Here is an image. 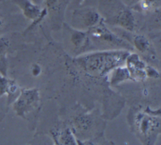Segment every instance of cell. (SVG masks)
Masks as SVG:
<instances>
[{"label":"cell","mask_w":161,"mask_h":145,"mask_svg":"<svg viewBox=\"0 0 161 145\" xmlns=\"http://www.w3.org/2000/svg\"><path fill=\"white\" fill-rule=\"evenodd\" d=\"M99 14L104 23L133 31L135 26V18L131 9L121 1L111 0L106 4H100Z\"/></svg>","instance_id":"1"},{"label":"cell","mask_w":161,"mask_h":145,"mask_svg":"<svg viewBox=\"0 0 161 145\" xmlns=\"http://www.w3.org/2000/svg\"><path fill=\"white\" fill-rule=\"evenodd\" d=\"M128 54L123 50L104 51L87 55L81 60L87 71L102 75L124 62Z\"/></svg>","instance_id":"2"},{"label":"cell","mask_w":161,"mask_h":145,"mask_svg":"<svg viewBox=\"0 0 161 145\" xmlns=\"http://www.w3.org/2000/svg\"><path fill=\"white\" fill-rule=\"evenodd\" d=\"M87 32L91 41L99 44H106L111 47L126 48L129 46V44L106 27L103 19L96 26L88 30Z\"/></svg>","instance_id":"3"},{"label":"cell","mask_w":161,"mask_h":145,"mask_svg":"<svg viewBox=\"0 0 161 145\" xmlns=\"http://www.w3.org/2000/svg\"><path fill=\"white\" fill-rule=\"evenodd\" d=\"M103 19L99 12L92 8L77 9L73 13L72 25L74 29L89 30L98 24Z\"/></svg>","instance_id":"4"},{"label":"cell","mask_w":161,"mask_h":145,"mask_svg":"<svg viewBox=\"0 0 161 145\" xmlns=\"http://www.w3.org/2000/svg\"><path fill=\"white\" fill-rule=\"evenodd\" d=\"M38 101V92L35 89H21L20 92L12 103L13 109L16 115L25 117L35 106Z\"/></svg>","instance_id":"5"},{"label":"cell","mask_w":161,"mask_h":145,"mask_svg":"<svg viewBox=\"0 0 161 145\" xmlns=\"http://www.w3.org/2000/svg\"><path fill=\"white\" fill-rule=\"evenodd\" d=\"M20 90L14 79L0 74V97L6 96L7 107L15 101Z\"/></svg>","instance_id":"6"},{"label":"cell","mask_w":161,"mask_h":145,"mask_svg":"<svg viewBox=\"0 0 161 145\" xmlns=\"http://www.w3.org/2000/svg\"><path fill=\"white\" fill-rule=\"evenodd\" d=\"M128 66V70L130 76L135 79H144L147 74L145 72L146 66L145 63L140 59L138 56L136 54H128L126 60Z\"/></svg>","instance_id":"7"},{"label":"cell","mask_w":161,"mask_h":145,"mask_svg":"<svg viewBox=\"0 0 161 145\" xmlns=\"http://www.w3.org/2000/svg\"><path fill=\"white\" fill-rule=\"evenodd\" d=\"M22 11L23 14L27 19L34 21L40 15L42 9L31 0H12Z\"/></svg>","instance_id":"8"},{"label":"cell","mask_w":161,"mask_h":145,"mask_svg":"<svg viewBox=\"0 0 161 145\" xmlns=\"http://www.w3.org/2000/svg\"><path fill=\"white\" fill-rule=\"evenodd\" d=\"M9 41L5 36H0V74L7 76L8 71V52Z\"/></svg>","instance_id":"9"},{"label":"cell","mask_w":161,"mask_h":145,"mask_svg":"<svg viewBox=\"0 0 161 145\" xmlns=\"http://www.w3.org/2000/svg\"><path fill=\"white\" fill-rule=\"evenodd\" d=\"M69 39L70 43L76 48H82L85 47L89 44V41H91L87 32L74 28L70 29Z\"/></svg>","instance_id":"10"},{"label":"cell","mask_w":161,"mask_h":145,"mask_svg":"<svg viewBox=\"0 0 161 145\" xmlns=\"http://www.w3.org/2000/svg\"><path fill=\"white\" fill-rule=\"evenodd\" d=\"M133 44L140 52H145L150 47V42L143 35L135 34L133 37Z\"/></svg>","instance_id":"11"},{"label":"cell","mask_w":161,"mask_h":145,"mask_svg":"<svg viewBox=\"0 0 161 145\" xmlns=\"http://www.w3.org/2000/svg\"><path fill=\"white\" fill-rule=\"evenodd\" d=\"M58 145H75V141L69 129L62 131L57 138Z\"/></svg>","instance_id":"12"},{"label":"cell","mask_w":161,"mask_h":145,"mask_svg":"<svg viewBox=\"0 0 161 145\" xmlns=\"http://www.w3.org/2000/svg\"><path fill=\"white\" fill-rule=\"evenodd\" d=\"M138 4L142 11L150 12L160 8V0H141Z\"/></svg>","instance_id":"13"},{"label":"cell","mask_w":161,"mask_h":145,"mask_svg":"<svg viewBox=\"0 0 161 145\" xmlns=\"http://www.w3.org/2000/svg\"><path fill=\"white\" fill-rule=\"evenodd\" d=\"M130 72L126 68H120L116 70L115 74L113 75L112 78V82L113 83H117L124 79H126L130 77Z\"/></svg>","instance_id":"14"},{"label":"cell","mask_w":161,"mask_h":145,"mask_svg":"<svg viewBox=\"0 0 161 145\" xmlns=\"http://www.w3.org/2000/svg\"><path fill=\"white\" fill-rule=\"evenodd\" d=\"M44 2L48 13L59 9L64 3V0H44Z\"/></svg>","instance_id":"15"},{"label":"cell","mask_w":161,"mask_h":145,"mask_svg":"<svg viewBox=\"0 0 161 145\" xmlns=\"http://www.w3.org/2000/svg\"><path fill=\"white\" fill-rule=\"evenodd\" d=\"M145 72H146V74L150 77L157 78L159 75L158 72L154 68H153L150 66H146Z\"/></svg>","instance_id":"16"},{"label":"cell","mask_w":161,"mask_h":145,"mask_svg":"<svg viewBox=\"0 0 161 145\" xmlns=\"http://www.w3.org/2000/svg\"><path fill=\"white\" fill-rule=\"evenodd\" d=\"M41 71V68L40 66L37 64H34L31 67V72L33 76H37L40 74Z\"/></svg>","instance_id":"17"},{"label":"cell","mask_w":161,"mask_h":145,"mask_svg":"<svg viewBox=\"0 0 161 145\" xmlns=\"http://www.w3.org/2000/svg\"><path fill=\"white\" fill-rule=\"evenodd\" d=\"M3 97H0V100ZM6 104H0V121L3 119L5 116V109L7 108Z\"/></svg>","instance_id":"18"},{"label":"cell","mask_w":161,"mask_h":145,"mask_svg":"<svg viewBox=\"0 0 161 145\" xmlns=\"http://www.w3.org/2000/svg\"><path fill=\"white\" fill-rule=\"evenodd\" d=\"M141 0H122L121 1L126 4L128 6H133V5H135L136 4H138V2L140 1Z\"/></svg>","instance_id":"19"},{"label":"cell","mask_w":161,"mask_h":145,"mask_svg":"<svg viewBox=\"0 0 161 145\" xmlns=\"http://www.w3.org/2000/svg\"><path fill=\"white\" fill-rule=\"evenodd\" d=\"M3 26H4V21H3V19L0 17V31H1V29L3 28Z\"/></svg>","instance_id":"20"},{"label":"cell","mask_w":161,"mask_h":145,"mask_svg":"<svg viewBox=\"0 0 161 145\" xmlns=\"http://www.w3.org/2000/svg\"><path fill=\"white\" fill-rule=\"evenodd\" d=\"M32 2H33L34 3H35V4H38V5H39L40 4V3L43 1V0H31Z\"/></svg>","instance_id":"21"},{"label":"cell","mask_w":161,"mask_h":145,"mask_svg":"<svg viewBox=\"0 0 161 145\" xmlns=\"http://www.w3.org/2000/svg\"><path fill=\"white\" fill-rule=\"evenodd\" d=\"M86 145H94V144H91V143H89V144H86Z\"/></svg>","instance_id":"22"},{"label":"cell","mask_w":161,"mask_h":145,"mask_svg":"<svg viewBox=\"0 0 161 145\" xmlns=\"http://www.w3.org/2000/svg\"><path fill=\"white\" fill-rule=\"evenodd\" d=\"M3 1V0H0V2H1V1Z\"/></svg>","instance_id":"23"}]
</instances>
